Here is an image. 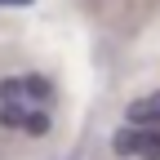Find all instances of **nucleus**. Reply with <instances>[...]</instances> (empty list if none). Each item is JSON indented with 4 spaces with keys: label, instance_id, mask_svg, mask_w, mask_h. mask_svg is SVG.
Wrapping results in <instances>:
<instances>
[{
    "label": "nucleus",
    "instance_id": "1",
    "mask_svg": "<svg viewBox=\"0 0 160 160\" xmlns=\"http://www.w3.org/2000/svg\"><path fill=\"white\" fill-rule=\"evenodd\" d=\"M53 102H58V89L45 76H5L0 80V125L5 129L45 138L53 129Z\"/></svg>",
    "mask_w": 160,
    "mask_h": 160
},
{
    "label": "nucleus",
    "instance_id": "2",
    "mask_svg": "<svg viewBox=\"0 0 160 160\" xmlns=\"http://www.w3.org/2000/svg\"><path fill=\"white\" fill-rule=\"evenodd\" d=\"M116 156H138V160H160V125H125L111 133Z\"/></svg>",
    "mask_w": 160,
    "mask_h": 160
},
{
    "label": "nucleus",
    "instance_id": "3",
    "mask_svg": "<svg viewBox=\"0 0 160 160\" xmlns=\"http://www.w3.org/2000/svg\"><path fill=\"white\" fill-rule=\"evenodd\" d=\"M129 125H160V93H142L129 102Z\"/></svg>",
    "mask_w": 160,
    "mask_h": 160
},
{
    "label": "nucleus",
    "instance_id": "4",
    "mask_svg": "<svg viewBox=\"0 0 160 160\" xmlns=\"http://www.w3.org/2000/svg\"><path fill=\"white\" fill-rule=\"evenodd\" d=\"M5 9H22V5H31V0H0Z\"/></svg>",
    "mask_w": 160,
    "mask_h": 160
}]
</instances>
